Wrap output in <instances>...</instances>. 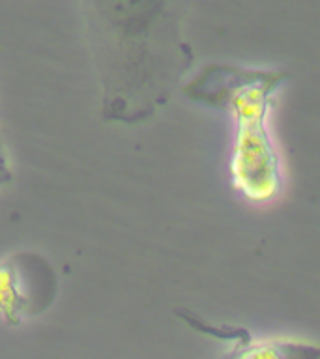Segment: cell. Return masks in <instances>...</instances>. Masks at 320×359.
<instances>
[{
    "instance_id": "1",
    "label": "cell",
    "mask_w": 320,
    "mask_h": 359,
    "mask_svg": "<svg viewBox=\"0 0 320 359\" xmlns=\"http://www.w3.org/2000/svg\"><path fill=\"white\" fill-rule=\"evenodd\" d=\"M283 73L213 67L193 84V97L229 111L236 120L230 172L251 201L274 198L281 189L279 156L268 131L272 95Z\"/></svg>"
},
{
    "instance_id": "2",
    "label": "cell",
    "mask_w": 320,
    "mask_h": 359,
    "mask_svg": "<svg viewBox=\"0 0 320 359\" xmlns=\"http://www.w3.org/2000/svg\"><path fill=\"white\" fill-rule=\"evenodd\" d=\"M56 290L55 268L36 252H13L0 260V316L10 325L44 313Z\"/></svg>"
},
{
    "instance_id": "3",
    "label": "cell",
    "mask_w": 320,
    "mask_h": 359,
    "mask_svg": "<svg viewBox=\"0 0 320 359\" xmlns=\"http://www.w3.org/2000/svg\"><path fill=\"white\" fill-rule=\"evenodd\" d=\"M180 316L193 330L230 342L229 359H320V344L316 342L291 341V339H253L251 333L236 325H213L187 311Z\"/></svg>"
},
{
    "instance_id": "4",
    "label": "cell",
    "mask_w": 320,
    "mask_h": 359,
    "mask_svg": "<svg viewBox=\"0 0 320 359\" xmlns=\"http://www.w3.org/2000/svg\"><path fill=\"white\" fill-rule=\"evenodd\" d=\"M10 167H8V159H6L4 146H2V140H0V185L6 184L10 180Z\"/></svg>"
}]
</instances>
